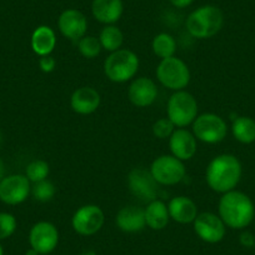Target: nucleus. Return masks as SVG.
<instances>
[{"label":"nucleus","mask_w":255,"mask_h":255,"mask_svg":"<svg viewBox=\"0 0 255 255\" xmlns=\"http://www.w3.org/2000/svg\"><path fill=\"white\" fill-rule=\"evenodd\" d=\"M242 164L233 154H220L208 164L205 179L212 190L224 194L237 188L242 179Z\"/></svg>","instance_id":"f257e3e1"},{"label":"nucleus","mask_w":255,"mask_h":255,"mask_svg":"<svg viewBox=\"0 0 255 255\" xmlns=\"http://www.w3.org/2000/svg\"><path fill=\"white\" fill-rule=\"evenodd\" d=\"M218 212L224 224L232 229H244L249 227L255 217L253 200L245 193L235 189L222 195Z\"/></svg>","instance_id":"f03ea898"},{"label":"nucleus","mask_w":255,"mask_h":255,"mask_svg":"<svg viewBox=\"0 0 255 255\" xmlns=\"http://www.w3.org/2000/svg\"><path fill=\"white\" fill-rule=\"evenodd\" d=\"M224 25V14L215 5H203L191 11L186 18L188 33L197 39H209L217 35Z\"/></svg>","instance_id":"7ed1b4c3"},{"label":"nucleus","mask_w":255,"mask_h":255,"mask_svg":"<svg viewBox=\"0 0 255 255\" xmlns=\"http://www.w3.org/2000/svg\"><path fill=\"white\" fill-rule=\"evenodd\" d=\"M138 55L129 49H119L110 53L104 61V73L114 83H125L133 79L139 70Z\"/></svg>","instance_id":"20e7f679"},{"label":"nucleus","mask_w":255,"mask_h":255,"mask_svg":"<svg viewBox=\"0 0 255 255\" xmlns=\"http://www.w3.org/2000/svg\"><path fill=\"white\" fill-rule=\"evenodd\" d=\"M198 102L190 93L185 90L175 92L168 100L166 113L175 127L185 128L193 124L198 117Z\"/></svg>","instance_id":"39448f33"},{"label":"nucleus","mask_w":255,"mask_h":255,"mask_svg":"<svg viewBox=\"0 0 255 255\" xmlns=\"http://www.w3.org/2000/svg\"><path fill=\"white\" fill-rule=\"evenodd\" d=\"M156 78L166 89L179 92L190 83V70L181 59L176 56L163 59L156 68Z\"/></svg>","instance_id":"423d86ee"},{"label":"nucleus","mask_w":255,"mask_h":255,"mask_svg":"<svg viewBox=\"0 0 255 255\" xmlns=\"http://www.w3.org/2000/svg\"><path fill=\"white\" fill-rule=\"evenodd\" d=\"M193 134L203 143L218 144L227 136L228 125L219 115L214 113H205L198 115L193 123Z\"/></svg>","instance_id":"0eeeda50"},{"label":"nucleus","mask_w":255,"mask_h":255,"mask_svg":"<svg viewBox=\"0 0 255 255\" xmlns=\"http://www.w3.org/2000/svg\"><path fill=\"white\" fill-rule=\"evenodd\" d=\"M150 173L159 185H175L185 178V165L174 155H160L151 163Z\"/></svg>","instance_id":"6e6552de"},{"label":"nucleus","mask_w":255,"mask_h":255,"mask_svg":"<svg viewBox=\"0 0 255 255\" xmlns=\"http://www.w3.org/2000/svg\"><path fill=\"white\" fill-rule=\"evenodd\" d=\"M128 186L131 194L144 203L158 199L159 184L151 175L150 170L135 168L128 175Z\"/></svg>","instance_id":"1a4fd4ad"},{"label":"nucleus","mask_w":255,"mask_h":255,"mask_svg":"<svg viewBox=\"0 0 255 255\" xmlns=\"http://www.w3.org/2000/svg\"><path fill=\"white\" fill-rule=\"evenodd\" d=\"M30 193V180L23 174L6 175L3 180L0 181V200L4 204H21L28 199Z\"/></svg>","instance_id":"9d476101"},{"label":"nucleus","mask_w":255,"mask_h":255,"mask_svg":"<svg viewBox=\"0 0 255 255\" xmlns=\"http://www.w3.org/2000/svg\"><path fill=\"white\" fill-rule=\"evenodd\" d=\"M104 213L98 205L88 204L79 208L72 219L75 233L84 237H90L99 232L104 225Z\"/></svg>","instance_id":"9b49d317"},{"label":"nucleus","mask_w":255,"mask_h":255,"mask_svg":"<svg viewBox=\"0 0 255 255\" xmlns=\"http://www.w3.org/2000/svg\"><path fill=\"white\" fill-rule=\"evenodd\" d=\"M193 225H194L195 234L203 242L209 244L222 242L227 233V225L224 224L222 218L214 213H200L193 222Z\"/></svg>","instance_id":"f8f14e48"},{"label":"nucleus","mask_w":255,"mask_h":255,"mask_svg":"<svg viewBox=\"0 0 255 255\" xmlns=\"http://www.w3.org/2000/svg\"><path fill=\"white\" fill-rule=\"evenodd\" d=\"M30 248L40 255H48L54 252L59 243L58 228L49 222H39L33 225L29 233Z\"/></svg>","instance_id":"ddd939ff"},{"label":"nucleus","mask_w":255,"mask_h":255,"mask_svg":"<svg viewBox=\"0 0 255 255\" xmlns=\"http://www.w3.org/2000/svg\"><path fill=\"white\" fill-rule=\"evenodd\" d=\"M58 28L63 36L72 41H79L87 35L88 19L78 9H67L59 15Z\"/></svg>","instance_id":"4468645a"},{"label":"nucleus","mask_w":255,"mask_h":255,"mask_svg":"<svg viewBox=\"0 0 255 255\" xmlns=\"http://www.w3.org/2000/svg\"><path fill=\"white\" fill-rule=\"evenodd\" d=\"M158 94L159 92L156 84L146 77L134 79L128 89V98L131 104L138 108L150 107L156 100Z\"/></svg>","instance_id":"2eb2a0df"},{"label":"nucleus","mask_w":255,"mask_h":255,"mask_svg":"<svg viewBox=\"0 0 255 255\" xmlns=\"http://www.w3.org/2000/svg\"><path fill=\"white\" fill-rule=\"evenodd\" d=\"M169 148L171 155L178 158L179 160H189L197 153V138L194 134L184 128H178L169 138Z\"/></svg>","instance_id":"dca6fc26"},{"label":"nucleus","mask_w":255,"mask_h":255,"mask_svg":"<svg viewBox=\"0 0 255 255\" xmlns=\"http://www.w3.org/2000/svg\"><path fill=\"white\" fill-rule=\"evenodd\" d=\"M117 227L124 233H139L146 227L145 213L143 208L136 205L124 207L118 212L115 218Z\"/></svg>","instance_id":"f3484780"},{"label":"nucleus","mask_w":255,"mask_h":255,"mask_svg":"<svg viewBox=\"0 0 255 255\" xmlns=\"http://www.w3.org/2000/svg\"><path fill=\"white\" fill-rule=\"evenodd\" d=\"M100 94L92 87L78 88L70 98V105L80 115L93 114L100 105Z\"/></svg>","instance_id":"a211bd4d"},{"label":"nucleus","mask_w":255,"mask_h":255,"mask_svg":"<svg viewBox=\"0 0 255 255\" xmlns=\"http://www.w3.org/2000/svg\"><path fill=\"white\" fill-rule=\"evenodd\" d=\"M123 0H93L92 13L95 20L104 25L115 24L123 15Z\"/></svg>","instance_id":"6ab92c4d"},{"label":"nucleus","mask_w":255,"mask_h":255,"mask_svg":"<svg viewBox=\"0 0 255 255\" xmlns=\"http://www.w3.org/2000/svg\"><path fill=\"white\" fill-rule=\"evenodd\" d=\"M168 209L170 219H173L176 223H180V224L193 223L199 214L197 204L190 198L184 197V195L173 198L169 202Z\"/></svg>","instance_id":"aec40b11"},{"label":"nucleus","mask_w":255,"mask_h":255,"mask_svg":"<svg viewBox=\"0 0 255 255\" xmlns=\"http://www.w3.org/2000/svg\"><path fill=\"white\" fill-rule=\"evenodd\" d=\"M30 45L36 55H50L56 45L55 31L48 25L38 26L31 34Z\"/></svg>","instance_id":"412c9836"},{"label":"nucleus","mask_w":255,"mask_h":255,"mask_svg":"<svg viewBox=\"0 0 255 255\" xmlns=\"http://www.w3.org/2000/svg\"><path fill=\"white\" fill-rule=\"evenodd\" d=\"M144 213H145L146 225L153 230H163L170 220L168 205L159 199L148 203Z\"/></svg>","instance_id":"4be33fe9"},{"label":"nucleus","mask_w":255,"mask_h":255,"mask_svg":"<svg viewBox=\"0 0 255 255\" xmlns=\"http://www.w3.org/2000/svg\"><path fill=\"white\" fill-rule=\"evenodd\" d=\"M232 131L234 138L243 144L255 141V120L249 117H237L233 122Z\"/></svg>","instance_id":"5701e85b"},{"label":"nucleus","mask_w":255,"mask_h":255,"mask_svg":"<svg viewBox=\"0 0 255 255\" xmlns=\"http://www.w3.org/2000/svg\"><path fill=\"white\" fill-rule=\"evenodd\" d=\"M99 41L103 49L113 53L122 48L123 43H124V35H123L122 30L114 24L105 25L100 31Z\"/></svg>","instance_id":"b1692460"},{"label":"nucleus","mask_w":255,"mask_h":255,"mask_svg":"<svg viewBox=\"0 0 255 255\" xmlns=\"http://www.w3.org/2000/svg\"><path fill=\"white\" fill-rule=\"evenodd\" d=\"M151 48H153L154 54L163 60V59L174 56L176 51V41L170 34L160 33L153 39Z\"/></svg>","instance_id":"393cba45"},{"label":"nucleus","mask_w":255,"mask_h":255,"mask_svg":"<svg viewBox=\"0 0 255 255\" xmlns=\"http://www.w3.org/2000/svg\"><path fill=\"white\" fill-rule=\"evenodd\" d=\"M31 194H33L34 199L38 200V202H50L55 197L56 188L50 180L45 179V180L34 183V185L31 186Z\"/></svg>","instance_id":"a878e982"},{"label":"nucleus","mask_w":255,"mask_h":255,"mask_svg":"<svg viewBox=\"0 0 255 255\" xmlns=\"http://www.w3.org/2000/svg\"><path fill=\"white\" fill-rule=\"evenodd\" d=\"M78 49L84 58L94 59L99 55L103 48L99 38L93 35H85L78 41Z\"/></svg>","instance_id":"bb28decb"},{"label":"nucleus","mask_w":255,"mask_h":255,"mask_svg":"<svg viewBox=\"0 0 255 255\" xmlns=\"http://www.w3.org/2000/svg\"><path fill=\"white\" fill-rule=\"evenodd\" d=\"M49 164L44 160H33L26 165L25 176L30 180V183L45 180L49 175Z\"/></svg>","instance_id":"cd10ccee"},{"label":"nucleus","mask_w":255,"mask_h":255,"mask_svg":"<svg viewBox=\"0 0 255 255\" xmlns=\"http://www.w3.org/2000/svg\"><path fill=\"white\" fill-rule=\"evenodd\" d=\"M18 223L15 217L10 213H0V242L10 238L15 233Z\"/></svg>","instance_id":"c85d7f7f"},{"label":"nucleus","mask_w":255,"mask_h":255,"mask_svg":"<svg viewBox=\"0 0 255 255\" xmlns=\"http://www.w3.org/2000/svg\"><path fill=\"white\" fill-rule=\"evenodd\" d=\"M175 130V125L171 123V120L166 118L158 119L153 125V134L158 139H168Z\"/></svg>","instance_id":"c756f323"},{"label":"nucleus","mask_w":255,"mask_h":255,"mask_svg":"<svg viewBox=\"0 0 255 255\" xmlns=\"http://www.w3.org/2000/svg\"><path fill=\"white\" fill-rule=\"evenodd\" d=\"M39 67H40L41 72L51 73L55 69L56 60L51 55L40 56V59H39Z\"/></svg>","instance_id":"7c9ffc66"},{"label":"nucleus","mask_w":255,"mask_h":255,"mask_svg":"<svg viewBox=\"0 0 255 255\" xmlns=\"http://www.w3.org/2000/svg\"><path fill=\"white\" fill-rule=\"evenodd\" d=\"M239 240L240 243H242V245H244V247L247 248H252L255 245V237L249 232L242 233V234H240Z\"/></svg>","instance_id":"2f4dec72"},{"label":"nucleus","mask_w":255,"mask_h":255,"mask_svg":"<svg viewBox=\"0 0 255 255\" xmlns=\"http://www.w3.org/2000/svg\"><path fill=\"white\" fill-rule=\"evenodd\" d=\"M171 3V5L175 6L178 9H184V8H188L189 5L194 3V0H169Z\"/></svg>","instance_id":"473e14b6"},{"label":"nucleus","mask_w":255,"mask_h":255,"mask_svg":"<svg viewBox=\"0 0 255 255\" xmlns=\"http://www.w3.org/2000/svg\"><path fill=\"white\" fill-rule=\"evenodd\" d=\"M5 164H4L3 159L0 158V181L3 180L5 178Z\"/></svg>","instance_id":"72a5a7b5"},{"label":"nucleus","mask_w":255,"mask_h":255,"mask_svg":"<svg viewBox=\"0 0 255 255\" xmlns=\"http://www.w3.org/2000/svg\"><path fill=\"white\" fill-rule=\"evenodd\" d=\"M25 255H40V254H39V253L36 252V250H34L33 248H30V249H29V250H26Z\"/></svg>","instance_id":"f704fd0d"},{"label":"nucleus","mask_w":255,"mask_h":255,"mask_svg":"<svg viewBox=\"0 0 255 255\" xmlns=\"http://www.w3.org/2000/svg\"><path fill=\"white\" fill-rule=\"evenodd\" d=\"M79 255H97V253H95L94 250H88V252L82 253V254H79Z\"/></svg>","instance_id":"c9c22d12"},{"label":"nucleus","mask_w":255,"mask_h":255,"mask_svg":"<svg viewBox=\"0 0 255 255\" xmlns=\"http://www.w3.org/2000/svg\"><path fill=\"white\" fill-rule=\"evenodd\" d=\"M0 255H4V249L1 247V244H0Z\"/></svg>","instance_id":"e433bc0d"},{"label":"nucleus","mask_w":255,"mask_h":255,"mask_svg":"<svg viewBox=\"0 0 255 255\" xmlns=\"http://www.w3.org/2000/svg\"><path fill=\"white\" fill-rule=\"evenodd\" d=\"M1 143H3V135L0 133V146H1Z\"/></svg>","instance_id":"4c0bfd02"}]
</instances>
